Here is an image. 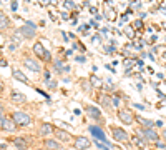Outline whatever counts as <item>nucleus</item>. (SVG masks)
Instances as JSON below:
<instances>
[{
    "instance_id": "obj_1",
    "label": "nucleus",
    "mask_w": 166,
    "mask_h": 150,
    "mask_svg": "<svg viewBox=\"0 0 166 150\" xmlns=\"http://www.w3.org/2000/svg\"><path fill=\"white\" fill-rule=\"evenodd\" d=\"M85 113L88 115V119H91L93 122H96V125H105V119H103V113L100 110V107H96V105H91V103H87L83 107Z\"/></svg>"
},
{
    "instance_id": "obj_2",
    "label": "nucleus",
    "mask_w": 166,
    "mask_h": 150,
    "mask_svg": "<svg viewBox=\"0 0 166 150\" xmlns=\"http://www.w3.org/2000/svg\"><path fill=\"white\" fill-rule=\"evenodd\" d=\"M136 135H140V137H143L145 140L148 142V144H155V142L158 140H161V135L155 130V127H151V128H146V127H138L135 130Z\"/></svg>"
},
{
    "instance_id": "obj_3",
    "label": "nucleus",
    "mask_w": 166,
    "mask_h": 150,
    "mask_svg": "<svg viewBox=\"0 0 166 150\" xmlns=\"http://www.w3.org/2000/svg\"><path fill=\"white\" fill-rule=\"evenodd\" d=\"M102 7H103V18L106 20V22H116V18H118V10H116L115 5H113L111 0H103Z\"/></svg>"
},
{
    "instance_id": "obj_4",
    "label": "nucleus",
    "mask_w": 166,
    "mask_h": 150,
    "mask_svg": "<svg viewBox=\"0 0 166 150\" xmlns=\"http://www.w3.org/2000/svg\"><path fill=\"white\" fill-rule=\"evenodd\" d=\"M87 130L90 132V135H91L95 140H102V142L108 144V145H110V147L113 148V145H111L110 142H108V139H106V133H105V130H103V127H102V125L91 124V125H88V127H87Z\"/></svg>"
},
{
    "instance_id": "obj_5",
    "label": "nucleus",
    "mask_w": 166,
    "mask_h": 150,
    "mask_svg": "<svg viewBox=\"0 0 166 150\" xmlns=\"http://www.w3.org/2000/svg\"><path fill=\"white\" fill-rule=\"evenodd\" d=\"M10 119L15 122V125H17V127H28V125L32 124V117L28 115L27 112H22V110L12 112Z\"/></svg>"
},
{
    "instance_id": "obj_6",
    "label": "nucleus",
    "mask_w": 166,
    "mask_h": 150,
    "mask_svg": "<svg viewBox=\"0 0 166 150\" xmlns=\"http://www.w3.org/2000/svg\"><path fill=\"white\" fill-rule=\"evenodd\" d=\"M116 117L120 119V122L123 125H133L135 124V113H133L131 108H126V107H121L118 108V112H116Z\"/></svg>"
},
{
    "instance_id": "obj_7",
    "label": "nucleus",
    "mask_w": 166,
    "mask_h": 150,
    "mask_svg": "<svg viewBox=\"0 0 166 150\" xmlns=\"http://www.w3.org/2000/svg\"><path fill=\"white\" fill-rule=\"evenodd\" d=\"M33 54H35V57H38L40 60H43V62H47V63H52V62H53V59H52V54L47 50L45 47H43L42 42H35V43H33Z\"/></svg>"
},
{
    "instance_id": "obj_8",
    "label": "nucleus",
    "mask_w": 166,
    "mask_h": 150,
    "mask_svg": "<svg viewBox=\"0 0 166 150\" xmlns=\"http://www.w3.org/2000/svg\"><path fill=\"white\" fill-rule=\"evenodd\" d=\"M111 132V139L115 142H128L129 140V133L125 130L123 127H116V125H111L110 127Z\"/></svg>"
},
{
    "instance_id": "obj_9",
    "label": "nucleus",
    "mask_w": 166,
    "mask_h": 150,
    "mask_svg": "<svg viewBox=\"0 0 166 150\" xmlns=\"http://www.w3.org/2000/svg\"><path fill=\"white\" fill-rule=\"evenodd\" d=\"M93 147V142L87 135H76L73 137V148L75 150H88Z\"/></svg>"
},
{
    "instance_id": "obj_10",
    "label": "nucleus",
    "mask_w": 166,
    "mask_h": 150,
    "mask_svg": "<svg viewBox=\"0 0 166 150\" xmlns=\"http://www.w3.org/2000/svg\"><path fill=\"white\" fill-rule=\"evenodd\" d=\"M20 34H22V37L23 39H33L35 35H37V25H35L33 22H25V25H22L20 27Z\"/></svg>"
},
{
    "instance_id": "obj_11",
    "label": "nucleus",
    "mask_w": 166,
    "mask_h": 150,
    "mask_svg": "<svg viewBox=\"0 0 166 150\" xmlns=\"http://www.w3.org/2000/svg\"><path fill=\"white\" fill-rule=\"evenodd\" d=\"M55 139L62 144H68V142H73V137L68 130H63V128H55Z\"/></svg>"
},
{
    "instance_id": "obj_12",
    "label": "nucleus",
    "mask_w": 166,
    "mask_h": 150,
    "mask_svg": "<svg viewBox=\"0 0 166 150\" xmlns=\"http://www.w3.org/2000/svg\"><path fill=\"white\" fill-rule=\"evenodd\" d=\"M43 145L47 150H65V147L62 145V142H58L56 139H43Z\"/></svg>"
},
{
    "instance_id": "obj_13",
    "label": "nucleus",
    "mask_w": 166,
    "mask_h": 150,
    "mask_svg": "<svg viewBox=\"0 0 166 150\" xmlns=\"http://www.w3.org/2000/svg\"><path fill=\"white\" fill-rule=\"evenodd\" d=\"M0 128L5 132H15V128H17V125H15V122L10 119V117H3L2 122H0Z\"/></svg>"
},
{
    "instance_id": "obj_14",
    "label": "nucleus",
    "mask_w": 166,
    "mask_h": 150,
    "mask_svg": "<svg viewBox=\"0 0 166 150\" xmlns=\"http://www.w3.org/2000/svg\"><path fill=\"white\" fill-rule=\"evenodd\" d=\"M23 65H25V68H28V70H32V72H42V65H40L37 60L30 59V57H27V59L23 60Z\"/></svg>"
},
{
    "instance_id": "obj_15",
    "label": "nucleus",
    "mask_w": 166,
    "mask_h": 150,
    "mask_svg": "<svg viewBox=\"0 0 166 150\" xmlns=\"http://www.w3.org/2000/svg\"><path fill=\"white\" fill-rule=\"evenodd\" d=\"M98 102H100V105L105 108V110H110L111 108V95H106V94H100L98 97Z\"/></svg>"
},
{
    "instance_id": "obj_16",
    "label": "nucleus",
    "mask_w": 166,
    "mask_h": 150,
    "mask_svg": "<svg viewBox=\"0 0 166 150\" xmlns=\"http://www.w3.org/2000/svg\"><path fill=\"white\" fill-rule=\"evenodd\" d=\"M10 100H12V102H15V103H25L27 97L23 95L22 92H18V90H12L10 92Z\"/></svg>"
},
{
    "instance_id": "obj_17",
    "label": "nucleus",
    "mask_w": 166,
    "mask_h": 150,
    "mask_svg": "<svg viewBox=\"0 0 166 150\" xmlns=\"http://www.w3.org/2000/svg\"><path fill=\"white\" fill-rule=\"evenodd\" d=\"M53 132H55V127L52 124H42V125H40V128H38V133L42 137H45V139L50 135V133H53Z\"/></svg>"
},
{
    "instance_id": "obj_18",
    "label": "nucleus",
    "mask_w": 166,
    "mask_h": 150,
    "mask_svg": "<svg viewBox=\"0 0 166 150\" xmlns=\"http://www.w3.org/2000/svg\"><path fill=\"white\" fill-rule=\"evenodd\" d=\"M12 27V20L9 18V17H7V14H5V12H0V30H7V28H10Z\"/></svg>"
},
{
    "instance_id": "obj_19",
    "label": "nucleus",
    "mask_w": 166,
    "mask_h": 150,
    "mask_svg": "<svg viewBox=\"0 0 166 150\" xmlns=\"http://www.w3.org/2000/svg\"><path fill=\"white\" fill-rule=\"evenodd\" d=\"M12 77H14L15 80H18V82L25 83V85H32L30 80L25 77V74H23V72H20V70H17V68H14V72H12Z\"/></svg>"
},
{
    "instance_id": "obj_20",
    "label": "nucleus",
    "mask_w": 166,
    "mask_h": 150,
    "mask_svg": "<svg viewBox=\"0 0 166 150\" xmlns=\"http://www.w3.org/2000/svg\"><path fill=\"white\" fill-rule=\"evenodd\" d=\"M12 142H14V145L18 150H27L28 148V142H27V139H23V137H15Z\"/></svg>"
},
{
    "instance_id": "obj_21",
    "label": "nucleus",
    "mask_w": 166,
    "mask_h": 150,
    "mask_svg": "<svg viewBox=\"0 0 166 150\" xmlns=\"http://www.w3.org/2000/svg\"><path fill=\"white\" fill-rule=\"evenodd\" d=\"M129 139H131V142H133V144H135L136 147H140V148H145V147H146V145H148V142L145 140L143 137L136 135V133H135V135H133V137H129Z\"/></svg>"
},
{
    "instance_id": "obj_22",
    "label": "nucleus",
    "mask_w": 166,
    "mask_h": 150,
    "mask_svg": "<svg viewBox=\"0 0 166 150\" xmlns=\"http://www.w3.org/2000/svg\"><path fill=\"white\" fill-rule=\"evenodd\" d=\"M52 63H53V70L56 72V74H63V72H65V65H67V63H63V60L56 59Z\"/></svg>"
},
{
    "instance_id": "obj_23",
    "label": "nucleus",
    "mask_w": 166,
    "mask_h": 150,
    "mask_svg": "<svg viewBox=\"0 0 166 150\" xmlns=\"http://www.w3.org/2000/svg\"><path fill=\"white\" fill-rule=\"evenodd\" d=\"M125 35H126L128 39L135 40V37H136V32H135V28H133V25H126V27H125Z\"/></svg>"
},
{
    "instance_id": "obj_24",
    "label": "nucleus",
    "mask_w": 166,
    "mask_h": 150,
    "mask_svg": "<svg viewBox=\"0 0 166 150\" xmlns=\"http://www.w3.org/2000/svg\"><path fill=\"white\" fill-rule=\"evenodd\" d=\"M131 25H133V28H135V32H143L145 30V22H143V20H140V18H136Z\"/></svg>"
},
{
    "instance_id": "obj_25",
    "label": "nucleus",
    "mask_w": 166,
    "mask_h": 150,
    "mask_svg": "<svg viewBox=\"0 0 166 150\" xmlns=\"http://www.w3.org/2000/svg\"><path fill=\"white\" fill-rule=\"evenodd\" d=\"M82 88L85 92H88V94H90V92L93 90V85H91V82H90V79H87V80H82Z\"/></svg>"
},
{
    "instance_id": "obj_26",
    "label": "nucleus",
    "mask_w": 166,
    "mask_h": 150,
    "mask_svg": "<svg viewBox=\"0 0 166 150\" xmlns=\"http://www.w3.org/2000/svg\"><path fill=\"white\" fill-rule=\"evenodd\" d=\"M111 105H113L115 108H121V97L111 94Z\"/></svg>"
},
{
    "instance_id": "obj_27",
    "label": "nucleus",
    "mask_w": 166,
    "mask_h": 150,
    "mask_svg": "<svg viewBox=\"0 0 166 150\" xmlns=\"http://www.w3.org/2000/svg\"><path fill=\"white\" fill-rule=\"evenodd\" d=\"M90 82H91L93 87H102V85H103V80L100 79V77H96V75H91L90 77Z\"/></svg>"
},
{
    "instance_id": "obj_28",
    "label": "nucleus",
    "mask_w": 166,
    "mask_h": 150,
    "mask_svg": "<svg viewBox=\"0 0 166 150\" xmlns=\"http://www.w3.org/2000/svg\"><path fill=\"white\" fill-rule=\"evenodd\" d=\"M135 60L136 59H126V60H125V62H123V65H125V70H131V68L133 67H135Z\"/></svg>"
},
{
    "instance_id": "obj_29",
    "label": "nucleus",
    "mask_w": 166,
    "mask_h": 150,
    "mask_svg": "<svg viewBox=\"0 0 166 150\" xmlns=\"http://www.w3.org/2000/svg\"><path fill=\"white\" fill-rule=\"evenodd\" d=\"M103 50H105V54H106V55H115V54H116V47H115V45H111V43L105 45Z\"/></svg>"
},
{
    "instance_id": "obj_30",
    "label": "nucleus",
    "mask_w": 166,
    "mask_h": 150,
    "mask_svg": "<svg viewBox=\"0 0 166 150\" xmlns=\"http://www.w3.org/2000/svg\"><path fill=\"white\" fill-rule=\"evenodd\" d=\"M45 83V87L48 88V90H55L56 88V80L55 79H50V80H47V82H43Z\"/></svg>"
},
{
    "instance_id": "obj_31",
    "label": "nucleus",
    "mask_w": 166,
    "mask_h": 150,
    "mask_svg": "<svg viewBox=\"0 0 166 150\" xmlns=\"http://www.w3.org/2000/svg\"><path fill=\"white\" fill-rule=\"evenodd\" d=\"M155 148L156 150H166V142L164 140H158V142H155Z\"/></svg>"
},
{
    "instance_id": "obj_32",
    "label": "nucleus",
    "mask_w": 166,
    "mask_h": 150,
    "mask_svg": "<svg viewBox=\"0 0 166 150\" xmlns=\"http://www.w3.org/2000/svg\"><path fill=\"white\" fill-rule=\"evenodd\" d=\"M65 7H67L68 10H76V3L73 2V0H65Z\"/></svg>"
},
{
    "instance_id": "obj_33",
    "label": "nucleus",
    "mask_w": 166,
    "mask_h": 150,
    "mask_svg": "<svg viewBox=\"0 0 166 150\" xmlns=\"http://www.w3.org/2000/svg\"><path fill=\"white\" fill-rule=\"evenodd\" d=\"M73 60H75V62H78V63H87V57H85V55H75Z\"/></svg>"
},
{
    "instance_id": "obj_34",
    "label": "nucleus",
    "mask_w": 166,
    "mask_h": 150,
    "mask_svg": "<svg viewBox=\"0 0 166 150\" xmlns=\"http://www.w3.org/2000/svg\"><path fill=\"white\" fill-rule=\"evenodd\" d=\"M146 43H151V45H156V42H158V35H155L153 34L151 37H149V40H145Z\"/></svg>"
},
{
    "instance_id": "obj_35",
    "label": "nucleus",
    "mask_w": 166,
    "mask_h": 150,
    "mask_svg": "<svg viewBox=\"0 0 166 150\" xmlns=\"http://www.w3.org/2000/svg\"><path fill=\"white\" fill-rule=\"evenodd\" d=\"M12 39H14L15 42H22V40H23V37H22V34H20L18 30H17V32H15V34H14V37H12Z\"/></svg>"
},
{
    "instance_id": "obj_36",
    "label": "nucleus",
    "mask_w": 166,
    "mask_h": 150,
    "mask_svg": "<svg viewBox=\"0 0 166 150\" xmlns=\"http://www.w3.org/2000/svg\"><path fill=\"white\" fill-rule=\"evenodd\" d=\"M135 65L138 67L140 70H143V68H145V62H143V60H135Z\"/></svg>"
},
{
    "instance_id": "obj_37",
    "label": "nucleus",
    "mask_w": 166,
    "mask_h": 150,
    "mask_svg": "<svg viewBox=\"0 0 166 150\" xmlns=\"http://www.w3.org/2000/svg\"><path fill=\"white\" fill-rule=\"evenodd\" d=\"M10 7H12V10H14V12H17V9H18V2H17V0H12Z\"/></svg>"
},
{
    "instance_id": "obj_38",
    "label": "nucleus",
    "mask_w": 166,
    "mask_h": 150,
    "mask_svg": "<svg viewBox=\"0 0 166 150\" xmlns=\"http://www.w3.org/2000/svg\"><path fill=\"white\" fill-rule=\"evenodd\" d=\"M133 105H135V107L138 108V110H146V107H145L143 103H133Z\"/></svg>"
},
{
    "instance_id": "obj_39",
    "label": "nucleus",
    "mask_w": 166,
    "mask_h": 150,
    "mask_svg": "<svg viewBox=\"0 0 166 150\" xmlns=\"http://www.w3.org/2000/svg\"><path fill=\"white\" fill-rule=\"evenodd\" d=\"M102 39H103L102 34H95V35H93V40H95V42H96V40H100V42H102Z\"/></svg>"
},
{
    "instance_id": "obj_40",
    "label": "nucleus",
    "mask_w": 166,
    "mask_h": 150,
    "mask_svg": "<svg viewBox=\"0 0 166 150\" xmlns=\"http://www.w3.org/2000/svg\"><path fill=\"white\" fill-rule=\"evenodd\" d=\"M90 14L93 15V17H95V15L98 14V9H96V7H90Z\"/></svg>"
},
{
    "instance_id": "obj_41",
    "label": "nucleus",
    "mask_w": 166,
    "mask_h": 150,
    "mask_svg": "<svg viewBox=\"0 0 166 150\" xmlns=\"http://www.w3.org/2000/svg\"><path fill=\"white\" fill-rule=\"evenodd\" d=\"M9 65V62H7L5 59H2V57H0V67H7Z\"/></svg>"
},
{
    "instance_id": "obj_42",
    "label": "nucleus",
    "mask_w": 166,
    "mask_h": 150,
    "mask_svg": "<svg viewBox=\"0 0 166 150\" xmlns=\"http://www.w3.org/2000/svg\"><path fill=\"white\" fill-rule=\"evenodd\" d=\"M5 117V110H3V107L0 105V122H2V119Z\"/></svg>"
},
{
    "instance_id": "obj_43",
    "label": "nucleus",
    "mask_w": 166,
    "mask_h": 150,
    "mask_svg": "<svg viewBox=\"0 0 166 150\" xmlns=\"http://www.w3.org/2000/svg\"><path fill=\"white\" fill-rule=\"evenodd\" d=\"M62 18L63 20H68V18H71V17H70V14H67V12H62Z\"/></svg>"
},
{
    "instance_id": "obj_44",
    "label": "nucleus",
    "mask_w": 166,
    "mask_h": 150,
    "mask_svg": "<svg viewBox=\"0 0 166 150\" xmlns=\"http://www.w3.org/2000/svg\"><path fill=\"white\" fill-rule=\"evenodd\" d=\"M95 20H96V22H102V20H103V15H102V14H96V15H95Z\"/></svg>"
},
{
    "instance_id": "obj_45",
    "label": "nucleus",
    "mask_w": 166,
    "mask_h": 150,
    "mask_svg": "<svg viewBox=\"0 0 166 150\" xmlns=\"http://www.w3.org/2000/svg\"><path fill=\"white\" fill-rule=\"evenodd\" d=\"M155 127H163V120H156V122H155Z\"/></svg>"
},
{
    "instance_id": "obj_46",
    "label": "nucleus",
    "mask_w": 166,
    "mask_h": 150,
    "mask_svg": "<svg viewBox=\"0 0 166 150\" xmlns=\"http://www.w3.org/2000/svg\"><path fill=\"white\" fill-rule=\"evenodd\" d=\"M161 139H163V140L166 142V128H164V130H163V132H161Z\"/></svg>"
},
{
    "instance_id": "obj_47",
    "label": "nucleus",
    "mask_w": 166,
    "mask_h": 150,
    "mask_svg": "<svg viewBox=\"0 0 166 150\" xmlns=\"http://www.w3.org/2000/svg\"><path fill=\"white\" fill-rule=\"evenodd\" d=\"M136 90L141 92V90H143V85H141V83H136Z\"/></svg>"
},
{
    "instance_id": "obj_48",
    "label": "nucleus",
    "mask_w": 166,
    "mask_h": 150,
    "mask_svg": "<svg viewBox=\"0 0 166 150\" xmlns=\"http://www.w3.org/2000/svg\"><path fill=\"white\" fill-rule=\"evenodd\" d=\"M15 48H17V45H15V43H12V45L9 47V50H12V52H14V50H15Z\"/></svg>"
},
{
    "instance_id": "obj_49",
    "label": "nucleus",
    "mask_w": 166,
    "mask_h": 150,
    "mask_svg": "<svg viewBox=\"0 0 166 150\" xmlns=\"http://www.w3.org/2000/svg\"><path fill=\"white\" fill-rule=\"evenodd\" d=\"M140 57H143V59H145V57H148V52H141Z\"/></svg>"
},
{
    "instance_id": "obj_50",
    "label": "nucleus",
    "mask_w": 166,
    "mask_h": 150,
    "mask_svg": "<svg viewBox=\"0 0 166 150\" xmlns=\"http://www.w3.org/2000/svg\"><path fill=\"white\" fill-rule=\"evenodd\" d=\"M3 92V83H2V80H0V94Z\"/></svg>"
},
{
    "instance_id": "obj_51",
    "label": "nucleus",
    "mask_w": 166,
    "mask_h": 150,
    "mask_svg": "<svg viewBox=\"0 0 166 150\" xmlns=\"http://www.w3.org/2000/svg\"><path fill=\"white\" fill-rule=\"evenodd\" d=\"M161 57H163V59L166 60V50H164V52H161Z\"/></svg>"
},
{
    "instance_id": "obj_52",
    "label": "nucleus",
    "mask_w": 166,
    "mask_h": 150,
    "mask_svg": "<svg viewBox=\"0 0 166 150\" xmlns=\"http://www.w3.org/2000/svg\"><path fill=\"white\" fill-rule=\"evenodd\" d=\"M37 150H42V148H37Z\"/></svg>"
},
{
    "instance_id": "obj_53",
    "label": "nucleus",
    "mask_w": 166,
    "mask_h": 150,
    "mask_svg": "<svg viewBox=\"0 0 166 150\" xmlns=\"http://www.w3.org/2000/svg\"><path fill=\"white\" fill-rule=\"evenodd\" d=\"M0 55H2V52H0Z\"/></svg>"
},
{
    "instance_id": "obj_54",
    "label": "nucleus",
    "mask_w": 166,
    "mask_h": 150,
    "mask_svg": "<svg viewBox=\"0 0 166 150\" xmlns=\"http://www.w3.org/2000/svg\"><path fill=\"white\" fill-rule=\"evenodd\" d=\"M63 2H65V0H63Z\"/></svg>"
},
{
    "instance_id": "obj_55",
    "label": "nucleus",
    "mask_w": 166,
    "mask_h": 150,
    "mask_svg": "<svg viewBox=\"0 0 166 150\" xmlns=\"http://www.w3.org/2000/svg\"><path fill=\"white\" fill-rule=\"evenodd\" d=\"M0 12H2V10H0Z\"/></svg>"
},
{
    "instance_id": "obj_56",
    "label": "nucleus",
    "mask_w": 166,
    "mask_h": 150,
    "mask_svg": "<svg viewBox=\"0 0 166 150\" xmlns=\"http://www.w3.org/2000/svg\"><path fill=\"white\" fill-rule=\"evenodd\" d=\"M164 83H166V82H164Z\"/></svg>"
},
{
    "instance_id": "obj_57",
    "label": "nucleus",
    "mask_w": 166,
    "mask_h": 150,
    "mask_svg": "<svg viewBox=\"0 0 166 150\" xmlns=\"http://www.w3.org/2000/svg\"><path fill=\"white\" fill-rule=\"evenodd\" d=\"M155 150H156V148H155Z\"/></svg>"
}]
</instances>
